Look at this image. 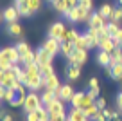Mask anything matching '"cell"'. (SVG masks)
Masks as SVG:
<instances>
[{
	"instance_id": "cell-56",
	"label": "cell",
	"mask_w": 122,
	"mask_h": 121,
	"mask_svg": "<svg viewBox=\"0 0 122 121\" xmlns=\"http://www.w3.org/2000/svg\"><path fill=\"white\" fill-rule=\"evenodd\" d=\"M88 121H95V119H88Z\"/></svg>"
},
{
	"instance_id": "cell-10",
	"label": "cell",
	"mask_w": 122,
	"mask_h": 121,
	"mask_svg": "<svg viewBox=\"0 0 122 121\" xmlns=\"http://www.w3.org/2000/svg\"><path fill=\"white\" fill-rule=\"evenodd\" d=\"M74 94H76V92H74L72 85L65 83V85H61L59 91L56 92V98H57V99H61V101H68V103H70V99H72V96H74Z\"/></svg>"
},
{
	"instance_id": "cell-49",
	"label": "cell",
	"mask_w": 122,
	"mask_h": 121,
	"mask_svg": "<svg viewBox=\"0 0 122 121\" xmlns=\"http://www.w3.org/2000/svg\"><path fill=\"white\" fill-rule=\"evenodd\" d=\"M70 7H76V6H79V0H68Z\"/></svg>"
},
{
	"instance_id": "cell-4",
	"label": "cell",
	"mask_w": 122,
	"mask_h": 121,
	"mask_svg": "<svg viewBox=\"0 0 122 121\" xmlns=\"http://www.w3.org/2000/svg\"><path fill=\"white\" fill-rule=\"evenodd\" d=\"M72 43H74V47H76V49H86V51L95 47V43L92 42V38L88 36L86 33H84V34H77L76 40H74Z\"/></svg>"
},
{
	"instance_id": "cell-52",
	"label": "cell",
	"mask_w": 122,
	"mask_h": 121,
	"mask_svg": "<svg viewBox=\"0 0 122 121\" xmlns=\"http://www.w3.org/2000/svg\"><path fill=\"white\" fill-rule=\"evenodd\" d=\"M2 18H4V16H2V13H0V22H2Z\"/></svg>"
},
{
	"instance_id": "cell-22",
	"label": "cell",
	"mask_w": 122,
	"mask_h": 121,
	"mask_svg": "<svg viewBox=\"0 0 122 121\" xmlns=\"http://www.w3.org/2000/svg\"><path fill=\"white\" fill-rule=\"evenodd\" d=\"M22 33H23V27L20 25L18 22H11V24H7V34H11V36H20Z\"/></svg>"
},
{
	"instance_id": "cell-7",
	"label": "cell",
	"mask_w": 122,
	"mask_h": 121,
	"mask_svg": "<svg viewBox=\"0 0 122 121\" xmlns=\"http://www.w3.org/2000/svg\"><path fill=\"white\" fill-rule=\"evenodd\" d=\"M99 49L101 51H106V53H113L115 49H117V43H115V40L110 36V34H102L99 40Z\"/></svg>"
},
{
	"instance_id": "cell-23",
	"label": "cell",
	"mask_w": 122,
	"mask_h": 121,
	"mask_svg": "<svg viewBox=\"0 0 122 121\" xmlns=\"http://www.w3.org/2000/svg\"><path fill=\"white\" fill-rule=\"evenodd\" d=\"M77 34H79V33H77L76 29H72V27H66L65 33H63V36H61V42H74Z\"/></svg>"
},
{
	"instance_id": "cell-55",
	"label": "cell",
	"mask_w": 122,
	"mask_h": 121,
	"mask_svg": "<svg viewBox=\"0 0 122 121\" xmlns=\"http://www.w3.org/2000/svg\"><path fill=\"white\" fill-rule=\"evenodd\" d=\"M49 2H50V4H52V2H54V0H49Z\"/></svg>"
},
{
	"instance_id": "cell-20",
	"label": "cell",
	"mask_w": 122,
	"mask_h": 121,
	"mask_svg": "<svg viewBox=\"0 0 122 121\" xmlns=\"http://www.w3.org/2000/svg\"><path fill=\"white\" fill-rule=\"evenodd\" d=\"M4 49H5L7 58L11 60V63H20V53H18V49H16V45L15 47H4Z\"/></svg>"
},
{
	"instance_id": "cell-26",
	"label": "cell",
	"mask_w": 122,
	"mask_h": 121,
	"mask_svg": "<svg viewBox=\"0 0 122 121\" xmlns=\"http://www.w3.org/2000/svg\"><path fill=\"white\" fill-rule=\"evenodd\" d=\"M93 103H95V98H93L90 92H84L83 101H81V110H84V109H88V107H92Z\"/></svg>"
},
{
	"instance_id": "cell-15",
	"label": "cell",
	"mask_w": 122,
	"mask_h": 121,
	"mask_svg": "<svg viewBox=\"0 0 122 121\" xmlns=\"http://www.w3.org/2000/svg\"><path fill=\"white\" fill-rule=\"evenodd\" d=\"M2 16H4V20L7 24H11V22H16L18 20V16H20V13H18V7L16 6H11V7H7L4 13H2Z\"/></svg>"
},
{
	"instance_id": "cell-45",
	"label": "cell",
	"mask_w": 122,
	"mask_h": 121,
	"mask_svg": "<svg viewBox=\"0 0 122 121\" xmlns=\"http://www.w3.org/2000/svg\"><path fill=\"white\" fill-rule=\"evenodd\" d=\"M27 121H40V117H38V114H36V110H34V112H27Z\"/></svg>"
},
{
	"instance_id": "cell-43",
	"label": "cell",
	"mask_w": 122,
	"mask_h": 121,
	"mask_svg": "<svg viewBox=\"0 0 122 121\" xmlns=\"http://www.w3.org/2000/svg\"><path fill=\"white\" fill-rule=\"evenodd\" d=\"M79 6L84 9H92V6H93V2L92 0H79Z\"/></svg>"
},
{
	"instance_id": "cell-25",
	"label": "cell",
	"mask_w": 122,
	"mask_h": 121,
	"mask_svg": "<svg viewBox=\"0 0 122 121\" xmlns=\"http://www.w3.org/2000/svg\"><path fill=\"white\" fill-rule=\"evenodd\" d=\"M113 11H115V7H113L111 4H102V6H101V9H99V13H101V15H102L106 20H110V18H111Z\"/></svg>"
},
{
	"instance_id": "cell-38",
	"label": "cell",
	"mask_w": 122,
	"mask_h": 121,
	"mask_svg": "<svg viewBox=\"0 0 122 121\" xmlns=\"http://www.w3.org/2000/svg\"><path fill=\"white\" fill-rule=\"evenodd\" d=\"M18 13H20V16H30L32 13H30V9L27 7V2L23 6H18Z\"/></svg>"
},
{
	"instance_id": "cell-31",
	"label": "cell",
	"mask_w": 122,
	"mask_h": 121,
	"mask_svg": "<svg viewBox=\"0 0 122 121\" xmlns=\"http://www.w3.org/2000/svg\"><path fill=\"white\" fill-rule=\"evenodd\" d=\"M27 7L30 9V13H38L41 9V0H27Z\"/></svg>"
},
{
	"instance_id": "cell-44",
	"label": "cell",
	"mask_w": 122,
	"mask_h": 121,
	"mask_svg": "<svg viewBox=\"0 0 122 121\" xmlns=\"http://www.w3.org/2000/svg\"><path fill=\"white\" fill-rule=\"evenodd\" d=\"M95 121H108V117H106V114L102 112V110H99V112L95 114V117H93Z\"/></svg>"
},
{
	"instance_id": "cell-47",
	"label": "cell",
	"mask_w": 122,
	"mask_h": 121,
	"mask_svg": "<svg viewBox=\"0 0 122 121\" xmlns=\"http://www.w3.org/2000/svg\"><path fill=\"white\" fill-rule=\"evenodd\" d=\"M117 107H118V110L122 112V92H118V96H117Z\"/></svg>"
},
{
	"instance_id": "cell-1",
	"label": "cell",
	"mask_w": 122,
	"mask_h": 121,
	"mask_svg": "<svg viewBox=\"0 0 122 121\" xmlns=\"http://www.w3.org/2000/svg\"><path fill=\"white\" fill-rule=\"evenodd\" d=\"M40 107H43L41 94H38L36 91L27 92L25 101H23V110H25V112H34V110H38Z\"/></svg>"
},
{
	"instance_id": "cell-2",
	"label": "cell",
	"mask_w": 122,
	"mask_h": 121,
	"mask_svg": "<svg viewBox=\"0 0 122 121\" xmlns=\"http://www.w3.org/2000/svg\"><path fill=\"white\" fill-rule=\"evenodd\" d=\"M52 60H54V56H52L47 49H43V47H40L38 51H34V61L40 65V67L52 65Z\"/></svg>"
},
{
	"instance_id": "cell-28",
	"label": "cell",
	"mask_w": 122,
	"mask_h": 121,
	"mask_svg": "<svg viewBox=\"0 0 122 121\" xmlns=\"http://www.w3.org/2000/svg\"><path fill=\"white\" fill-rule=\"evenodd\" d=\"M74 49H76V47H74L72 42H61V54H63V56L68 58L70 54L74 53Z\"/></svg>"
},
{
	"instance_id": "cell-37",
	"label": "cell",
	"mask_w": 122,
	"mask_h": 121,
	"mask_svg": "<svg viewBox=\"0 0 122 121\" xmlns=\"http://www.w3.org/2000/svg\"><path fill=\"white\" fill-rule=\"evenodd\" d=\"M97 112H99V109H97V105H95V103H93L92 107H88V109H84V114H86L88 117H92V119L95 117V114H97Z\"/></svg>"
},
{
	"instance_id": "cell-27",
	"label": "cell",
	"mask_w": 122,
	"mask_h": 121,
	"mask_svg": "<svg viewBox=\"0 0 122 121\" xmlns=\"http://www.w3.org/2000/svg\"><path fill=\"white\" fill-rule=\"evenodd\" d=\"M54 99H57V98H56V92H52V91H49V89H45V91H43V94H41L43 105H49V103H52Z\"/></svg>"
},
{
	"instance_id": "cell-30",
	"label": "cell",
	"mask_w": 122,
	"mask_h": 121,
	"mask_svg": "<svg viewBox=\"0 0 122 121\" xmlns=\"http://www.w3.org/2000/svg\"><path fill=\"white\" fill-rule=\"evenodd\" d=\"M106 27H108V34H110L111 38H113L115 34H117L118 31H120V24H117V22H111V20L108 22V25H106Z\"/></svg>"
},
{
	"instance_id": "cell-48",
	"label": "cell",
	"mask_w": 122,
	"mask_h": 121,
	"mask_svg": "<svg viewBox=\"0 0 122 121\" xmlns=\"http://www.w3.org/2000/svg\"><path fill=\"white\" fill-rule=\"evenodd\" d=\"M0 121H15V119H13V116H11V114H5V116L2 117Z\"/></svg>"
},
{
	"instance_id": "cell-50",
	"label": "cell",
	"mask_w": 122,
	"mask_h": 121,
	"mask_svg": "<svg viewBox=\"0 0 122 121\" xmlns=\"http://www.w3.org/2000/svg\"><path fill=\"white\" fill-rule=\"evenodd\" d=\"M4 92H5V87H4V85H0V98L4 96Z\"/></svg>"
},
{
	"instance_id": "cell-5",
	"label": "cell",
	"mask_w": 122,
	"mask_h": 121,
	"mask_svg": "<svg viewBox=\"0 0 122 121\" xmlns=\"http://www.w3.org/2000/svg\"><path fill=\"white\" fill-rule=\"evenodd\" d=\"M16 83V74L13 71H2L0 69V85H4L5 89H13Z\"/></svg>"
},
{
	"instance_id": "cell-24",
	"label": "cell",
	"mask_w": 122,
	"mask_h": 121,
	"mask_svg": "<svg viewBox=\"0 0 122 121\" xmlns=\"http://www.w3.org/2000/svg\"><path fill=\"white\" fill-rule=\"evenodd\" d=\"M88 87H90V94L93 96V98H99V79L97 78H92L90 81H88Z\"/></svg>"
},
{
	"instance_id": "cell-12",
	"label": "cell",
	"mask_w": 122,
	"mask_h": 121,
	"mask_svg": "<svg viewBox=\"0 0 122 121\" xmlns=\"http://www.w3.org/2000/svg\"><path fill=\"white\" fill-rule=\"evenodd\" d=\"M106 74L115 81H122V63H113L106 67Z\"/></svg>"
},
{
	"instance_id": "cell-42",
	"label": "cell",
	"mask_w": 122,
	"mask_h": 121,
	"mask_svg": "<svg viewBox=\"0 0 122 121\" xmlns=\"http://www.w3.org/2000/svg\"><path fill=\"white\" fill-rule=\"evenodd\" d=\"M40 69H41V74L43 76H49V74H52V72H54L52 65H45V67H40Z\"/></svg>"
},
{
	"instance_id": "cell-40",
	"label": "cell",
	"mask_w": 122,
	"mask_h": 121,
	"mask_svg": "<svg viewBox=\"0 0 122 121\" xmlns=\"http://www.w3.org/2000/svg\"><path fill=\"white\" fill-rule=\"evenodd\" d=\"M95 105H97V109H99V110L106 109V99H104V98H95Z\"/></svg>"
},
{
	"instance_id": "cell-39",
	"label": "cell",
	"mask_w": 122,
	"mask_h": 121,
	"mask_svg": "<svg viewBox=\"0 0 122 121\" xmlns=\"http://www.w3.org/2000/svg\"><path fill=\"white\" fill-rule=\"evenodd\" d=\"M23 101H25V96H18V98L13 99L9 105H13V107H23Z\"/></svg>"
},
{
	"instance_id": "cell-53",
	"label": "cell",
	"mask_w": 122,
	"mask_h": 121,
	"mask_svg": "<svg viewBox=\"0 0 122 121\" xmlns=\"http://www.w3.org/2000/svg\"><path fill=\"white\" fill-rule=\"evenodd\" d=\"M118 4H120V7H122V0H118Z\"/></svg>"
},
{
	"instance_id": "cell-41",
	"label": "cell",
	"mask_w": 122,
	"mask_h": 121,
	"mask_svg": "<svg viewBox=\"0 0 122 121\" xmlns=\"http://www.w3.org/2000/svg\"><path fill=\"white\" fill-rule=\"evenodd\" d=\"M113 40H115V43H117V47H122V27H120V31L113 36Z\"/></svg>"
},
{
	"instance_id": "cell-18",
	"label": "cell",
	"mask_w": 122,
	"mask_h": 121,
	"mask_svg": "<svg viewBox=\"0 0 122 121\" xmlns=\"http://www.w3.org/2000/svg\"><path fill=\"white\" fill-rule=\"evenodd\" d=\"M52 7L56 9L57 13H61V15H66V11L70 9V4H68V0H54Z\"/></svg>"
},
{
	"instance_id": "cell-54",
	"label": "cell",
	"mask_w": 122,
	"mask_h": 121,
	"mask_svg": "<svg viewBox=\"0 0 122 121\" xmlns=\"http://www.w3.org/2000/svg\"><path fill=\"white\" fill-rule=\"evenodd\" d=\"M117 121H122V117H120V116H118V119H117Z\"/></svg>"
},
{
	"instance_id": "cell-9",
	"label": "cell",
	"mask_w": 122,
	"mask_h": 121,
	"mask_svg": "<svg viewBox=\"0 0 122 121\" xmlns=\"http://www.w3.org/2000/svg\"><path fill=\"white\" fill-rule=\"evenodd\" d=\"M106 24H108L106 18H104L99 11H97V13H92L90 20H88V27H92V29H102V27H106Z\"/></svg>"
},
{
	"instance_id": "cell-32",
	"label": "cell",
	"mask_w": 122,
	"mask_h": 121,
	"mask_svg": "<svg viewBox=\"0 0 122 121\" xmlns=\"http://www.w3.org/2000/svg\"><path fill=\"white\" fill-rule=\"evenodd\" d=\"M83 96H84V92H76V94L72 96V99H70V105H72V107H77V109H81Z\"/></svg>"
},
{
	"instance_id": "cell-16",
	"label": "cell",
	"mask_w": 122,
	"mask_h": 121,
	"mask_svg": "<svg viewBox=\"0 0 122 121\" xmlns=\"http://www.w3.org/2000/svg\"><path fill=\"white\" fill-rule=\"evenodd\" d=\"M66 78H68L70 79V81H76V79L77 78H79V76H81V65H70L68 63V67H66Z\"/></svg>"
},
{
	"instance_id": "cell-57",
	"label": "cell",
	"mask_w": 122,
	"mask_h": 121,
	"mask_svg": "<svg viewBox=\"0 0 122 121\" xmlns=\"http://www.w3.org/2000/svg\"><path fill=\"white\" fill-rule=\"evenodd\" d=\"M0 101H2V98H0Z\"/></svg>"
},
{
	"instance_id": "cell-14",
	"label": "cell",
	"mask_w": 122,
	"mask_h": 121,
	"mask_svg": "<svg viewBox=\"0 0 122 121\" xmlns=\"http://www.w3.org/2000/svg\"><path fill=\"white\" fill-rule=\"evenodd\" d=\"M45 83H47L45 89H49V91H52V92H57V91H59V87H61V81H59V78L56 76V72L45 76Z\"/></svg>"
},
{
	"instance_id": "cell-51",
	"label": "cell",
	"mask_w": 122,
	"mask_h": 121,
	"mask_svg": "<svg viewBox=\"0 0 122 121\" xmlns=\"http://www.w3.org/2000/svg\"><path fill=\"white\" fill-rule=\"evenodd\" d=\"M5 114H7V112H5V110H2V109H0V119H2V117H4Z\"/></svg>"
},
{
	"instance_id": "cell-36",
	"label": "cell",
	"mask_w": 122,
	"mask_h": 121,
	"mask_svg": "<svg viewBox=\"0 0 122 121\" xmlns=\"http://www.w3.org/2000/svg\"><path fill=\"white\" fill-rule=\"evenodd\" d=\"M16 49H18L20 56H22V54L29 53V51H30V47H29V43H27V42H18V43H16Z\"/></svg>"
},
{
	"instance_id": "cell-35",
	"label": "cell",
	"mask_w": 122,
	"mask_h": 121,
	"mask_svg": "<svg viewBox=\"0 0 122 121\" xmlns=\"http://www.w3.org/2000/svg\"><path fill=\"white\" fill-rule=\"evenodd\" d=\"M111 22H117V24H120L122 22V7H115V11H113V15H111Z\"/></svg>"
},
{
	"instance_id": "cell-6",
	"label": "cell",
	"mask_w": 122,
	"mask_h": 121,
	"mask_svg": "<svg viewBox=\"0 0 122 121\" xmlns=\"http://www.w3.org/2000/svg\"><path fill=\"white\" fill-rule=\"evenodd\" d=\"M45 107H47L50 116H63V114H66L65 101H61V99H54L52 103H49V105H45Z\"/></svg>"
},
{
	"instance_id": "cell-3",
	"label": "cell",
	"mask_w": 122,
	"mask_h": 121,
	"mask_svg": "<svg viewBox=\"0 0 122 121\" xmlns=\"http://www.w3.org/2000/svg\"><path fill=\"white\" fill-rule=\"evenodd\" d=\"M66 60H68L70 65H72V63L74 65H84L86 60H88V51L86 49H74V53L70 54Z\"/></svg>"
},
{
	"instance_id": "cell-17",
	"label": "cell",
	"mask_w": 122,
	"mask_h": 121,
	"mask_svg": "<svg viewBox=\"0 0 122 121\" xmlns=\"http://www.w3.org/2000/svg\"><path fill=\"white\" fill-rule=\"evenodd\" d=\"M66 20L72 24H79L81 22V13H79V6H76V7H70L68 11H66Z\"/></svg>"
},
{
	"instance_id": "cell-8",
	"label": "cell",
	"mask_w": 122,
	"mask_h": 121,
	"mask_svg": "<svg viewBox=\"0 0 122 121\" xmlns=\"http://www.w3.org/2000/svg\"><path fill=\"white\" fill-rule=\"evenodd\" d=\"M43 49H47L52 56H56L57 53H61V40H57V38H47L45 42H43Z\"/></svg>"
},
{
	"instance_id": "cell-13",
	"label": "cell",
	"mask_w": 122,
	"mask_h": 121,
	"mask_svg": "<svg viewBox=\"0 0 122 121\" xmlns=\"http://www.w3.org/2000/svg\"><path fill=\"white\" fill-rule=\"evenodd\" d=\"M65 24L63 22H54L52 25L49 27V36L50 38H57V40H61V36H63V33H65Z\"/></svg>"
},
{
	"instance_id": "cell-21",
	"label": "cell",
	"mask_w": 122,
	"mask_h": 121,
	"mask_svg": "<svg viewBox=\"0 0 122 121\" xmlns=\"http://www.w3.org/2000/svg\"><path fill=\"white\" fill-rule=\"evenodd\" d=\"M97 61H99V65H102V67H110L111 65V54L106 53V51H99Z\"/></svg>"
},
{
	"instance_id": "cell-34",
	"label": "cell",
	"mask_w": 122,
	"mask_h": 121,
	"mask_svg": "<svg viewBox=\"0 0 122 121\" xmlns=\"http://www.w3.org/2000/svg\"><path fill=\"white\" fill-rule=\"evenodd\" d=\"M36 114H38L40 121H49V119H50V114H49V110H47V107H45V105L40 107V109L36 110Z\"/></svg>"
},
{
	"instance_id": "cell-19",
	"label": "cell",
	"mask_w": 122,
	"mask_h": 121,
	"mask_svg": "<svg viewBox=\"0 0 122 121\" xmlns=\"http://www.w3.org/2000/svg\"><path fill=\"white\" fill-rule=\"evenodd\" d=\"M13 65L15 63H11V60L7 58L5 49H0V69H2V71H11Z\"/></svg>"
},
{
	"instance_id": "cell-11",
	"label": "cell",
	"mask_w": 122,
	"mask_h": 121,
	"mask_svg": "<svg viewBox=\"0 0 122 121\" xmlns=\"http://www.w3.org/2000/svg\"><path fill=\"white\" fill-rule=\"evenodd\" d=\"M66 121H88V116L84 114V110L72 107V109L66 112Z\"/></svg>"
},
{
	"instance_id": "cell-46",
	"label": "cell",
	"mask_w": 122,
	"mask_h": 121,
	"mask_svg": "<svg viewBox=\"0 0 122 121\" xmlns=\"http://www.w3.org/2000/svg\"><path fill=\"white\" fill-rule=\"evenodd\" d=\"M49 121H66V114H63V116H50Z\"/></svg>"
},
{
	"instance_id": "cell-29",
	"label": "cell",
	"mask_w": 122,
	"mask_h": 121,
	"mask_svg": "<svg viewBox=\"0 0 122 121\" xmlns=\"http://www.w3.org/2000/svg\"><path fill=\"white\" fill-rule=\"evenodd\" d=\"M16 98H18V91H15V89H5L4 96H2V99L7 101V103H11L13 99H16Z\"/></svg>"
},
{
	"instance_id": "cell-33",
	"label": "cell",
	"mask_w": 122,
	"mask_h": 121,
	"mask_svg": "<svg viewBox=\"0 0 122 121\" xmlns=\"http://www.w3.org/2000/svg\"><path fill=\"white\" fill-rule=\"evenodd\" d=\"M113 63H122V47H117L111 53V65Z\"/></svg>"
}]
</instances>
